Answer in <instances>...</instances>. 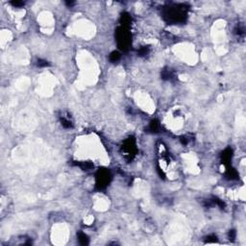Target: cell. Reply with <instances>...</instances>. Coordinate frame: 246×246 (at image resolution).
Returning a JSON list of instances; mask_svg holds the SVG:
<instances>
[{"mask_svg": "<svg viewBox=\"0 0 246 246\" xmlns=\"http://www.w3.org/2000/svg\"><path fill=\"white\" fill-rule=\"evenodd\" d=\"M161 78L166 81H174L176 80V75L173 70H171L170 68H164L163 69V71L161 73Z\"/></svg>", "mask_w": 246, "mask_h": 246, "instance_id": "cell-6", "label": "cell"}, {"mask_svg": "<svg viewBox=\"0 0 246 246\" xmlns=\"http://www.w3.org/2000/svg\"><path fill=\"white\" fill-rule=\"evenodd\" d=\"M11 4L14 7H22V6H24V2H22V1H12Z\"/></svg>", "mask_w": 246, "mask_h": 246, "instance_id": "cell-19", "label": "cell"}, {"mask_svg": "<svg viewBox=\"0 0 246 246\" xmlns=\"http://www.w3.org/2000/svg\"><path fill=\"white\" fill-rule=\"evenodd\" d=\"M109 59L111 62H117L119 59H120V53L117 52V51H114V52H111L110 54V56H109Z\"/></svg>", "mask_w": 246, "mask_h": 246, "instance_id": "cell-13", "label": "cell"}, {"mask_svg": "<svg viewBox=\"0 0 246 246\" xmlns=\"http://www.w3.org/2000/svg\"><path fill=\"white\" fill-rule=\"evenodd\" d=\"M232 157H233V150L231 148H226L224 151L222 152L221 154V161L223 164L225 165H228L230 164V161L232 160Z\"/></svg>", "mask_w": 246, "mask_h": 246, "instance_id": "cell-5", "label": "cell"}, {"mask_svg": "<svg viewBox=\"0 0 246 246\" xmlns=\"http://www.w3.org/2000/svg\"><path fill=\"white\" fill-rule=\"evenodd\" d=\"M236 237H237L236 231H234V230H231L230 232H229V237H230V239H231V240H234V238H236Z\"/></svg>", "mask_w": 246, "mask_h": 246, "instance_id": "cell-20", "label": "cell"}, {"mask_svg": "<svg viewBox=\"0 0 246 246\" xmlns=\"http://www.w3.org/2000/svg\"><path fill=\"white\" fill-rule=\"evenodd\" d=\"M236 33H237L239 37L244 36V28H243V27H241V26L238 25V26L237 27V29H236Z\"/></svg>", "mask_w": 246, "mask_h": 246, "instance_id": "cell-18", "label": "cell"}, {"mask_svg": "<svg viewBox=\"0 0 246 246\" xmlns=\"http://www.w3.org/2000/svg\"><path fill=\"white\" fill-rule=\"evenodd\" d=\"M180 140H181V142H182V144L183 145H187L188 143H190V142L192 140V138H191V137H190V136H183V137H181V138H180Z\"/></svg>", "mask_w": 246, "mask_h": 246, "instance_id": "cell-15", "label": "cell"}, {"mask_svg": "<svg viewBox=\"0 0 246 246\" xmlns=\"http://www.w3.org/2000/svg\"><path fill=\"white\" fill-rule=\"evenodd\" d=\"M61 124L63 125L64 128L69 129V128H72L73 127V123L69 118L67 117H64V116H62L61 117Z\"/></svg>", "mask_w": 246, "mask_h": 246, "instance_id": "cell-10", "label": "cell"}, {"mask_svg": "<svg viewBox=\"0 0 246 246\" xmlns=\"http://www.w3.org/2000/svg\"><path fill=\"white\" fill-rule=\"evenodd\" d=\"M120 22H121V26L129 28V26L131 25V22H132V18H131L130 14H127V13L122 14L121 18H120Z\"/></svg>", "mask_w": 246, "mask_h": 246, "instance_id": "cell-8", "label": "cell"}, {"mask_svg": "<svg viewBox=\"0 0 246 246\" xmlns=\"http://www.w3.org/2000/svg\"><path fill=\"white\" fill-rule=\"evenodd\" d=\"M38 67H49V63L46 60H42V59H38Z\"/></svg>", "mask_w": 246, "mask_h": 246, "instance_id": "cell-17", "label": "cell"}, {"mask_svg": "<svg viewBox=\"0 0 246 246\" xmlns=\"http://www.w3.org/2000/svg\"><path fill=\"white\" fill-rule=\"evenodd\" d=\"M164 20L173 24V23H183L186 21L187 17V8L186 5H175L165 8L163 13Z\"/></svg>", "mask_w": 246, "mask_h": 246, "instance_id": "cell-1", "label": "cell"}, {"mask_svg": "<svg viewBox=\"0 0 246 246\" xmlns=\"http://www.w3.org/2000/svg\"><path fill=\"white\" fill-rule=\"evenodd\" d=\"M121 149H122L123 155H124L125 159H127L128 161H132L134 159V157L136 156L137 151L135 137H130L127 138V140L123 142Z\"/></svg>", "mask_w": 246, "mask_h": 246, "instance_id": "cell-3", "label": "cell"}, {"mask_svg": "<svg viewBox=\"0 0 246 246\" xmlns=\"http://www.w3.org/2000/svg\"><path fill=\"white\" fill-rule=\"evenodd\" d=\"M160 129V124H159V121L156 120V119H154L151 122H150L149 124V130L151 131L153 133H157L158 131Z\"/></svg>", "mask_w": 246, "mask_h": 246, "instance_id": "cell-11", "label": "cell"}, {"mask_svg": "<svg viewBox=\"0 0 246 246\" xmlns=\"http://www.w3.org/2000/svg\"><path fill=\"white\" fill-rule=\"evenodd\" d=\"M226 177L229 180H236L238 178V173L237 172V170L233 167H230V165L227 166V170H226Z\"/></svg>", "mask_w": 246, "mask_h": 246, "instance_id": "cell-7", "label": "cell"}, {"mask_svg": "<svg viewBox=\"0 0 246 246\" xmlns=\"http://www.w3.org/2000/svg\"><path fill=\"white\" fill-rule=\"evenodd\" d=\"M216 241H217V237H216V236H214V234L207 237L205 239L206 243H214V242H216Z\"/></svg>", "mask_w": 246, "mask_h": 246, "instance_id": "cell-16", "label": "cell"}, {"mask_svg": "<svg viewBox=\"0 0 246 246\" xmlns=\"http://www.w3.org/2000/svg\"><path fill=\"white\" fill-rule=\"evenodd\" d=\"M78 239H79V242L82 245H87L88 244V237L86 234H84V233H79L78 234Z\"/></svg>", "mask_w": 246, "mask_h": 246, "instance_id": "cell-12", "label": "cell"}, {"mask_svg": "<svg viewBox=\"0 0 246 246\" xmlns=\"http://www.w3.org/2000/svg\"><path fill=\"white\" fill-rule=\"evenodd\" d=\"M149 51H150V49H149L148 46H142V47H140V49H138L137 55L140 56V57H143V56L147 55V54L149 53Z\"/></svg>", "mask_w": 246, "mask_h": 246, "instance_id": "cell-14", "label": "cell"}, {"mask_svg": "<svg viewBox=\"0 0 246 246\" xmlns=\"http://www.w3.org/2000/svg\"><path fill=\"white\" fill-rule=\"evenodd\" d=\"M96 179V188L98 190H105V188L109 186L110 181H111V172L106 168H101L99 169L96 173L95 176Z\"/></svg>", "mask_w": 246, "mask_h": 246, "instance_id": "cell-4", "label": "cell"}, {"mask_svg": "<svg viewBox=\"0 0 246 246\" xmlns=\"http://www.w3.org/2000/svg\"><path fill=\"white\" fill-rule=\"evenodd\" d=\"M75 165L80 166L83 170H90L91 168H93V164L90 163V161H83V163H75Z\"/></svg>", "mask_w": 246, "mask_h": 246, "instance_id": "cell-9", "label": "cell"}, {"mask_svg": "<svg viewBox=\"0 0 246 246\" xmlns=\"http://www.w3.org/2000/svg\"><path fill=\"white\" fill-rule=\"evenodd\" d=\"M67 5L70 7V6H72V5H74V3H73V2H67Z\"/></svg>", "mask_w": 246, "mask_h": 246, "instance_id": "cell-21", "label": "cell"}, {"mask_svg": "<svg viewBox=\"0 0 246 246\" xmlns=\"http://www.w3.org/2000/svg\"><path fill=\"white\" fill-rule=\"evenodd\" d=\"M115 38H116L119 49H121L122 51H127L130 48L132 44V36H131L129 28L123 26L118 27L115 32Z\"/></svg>", "mask_w": 246, "mask_h": 246, "instance_id": "cell-2", "label": "cell"}]
</instances>
